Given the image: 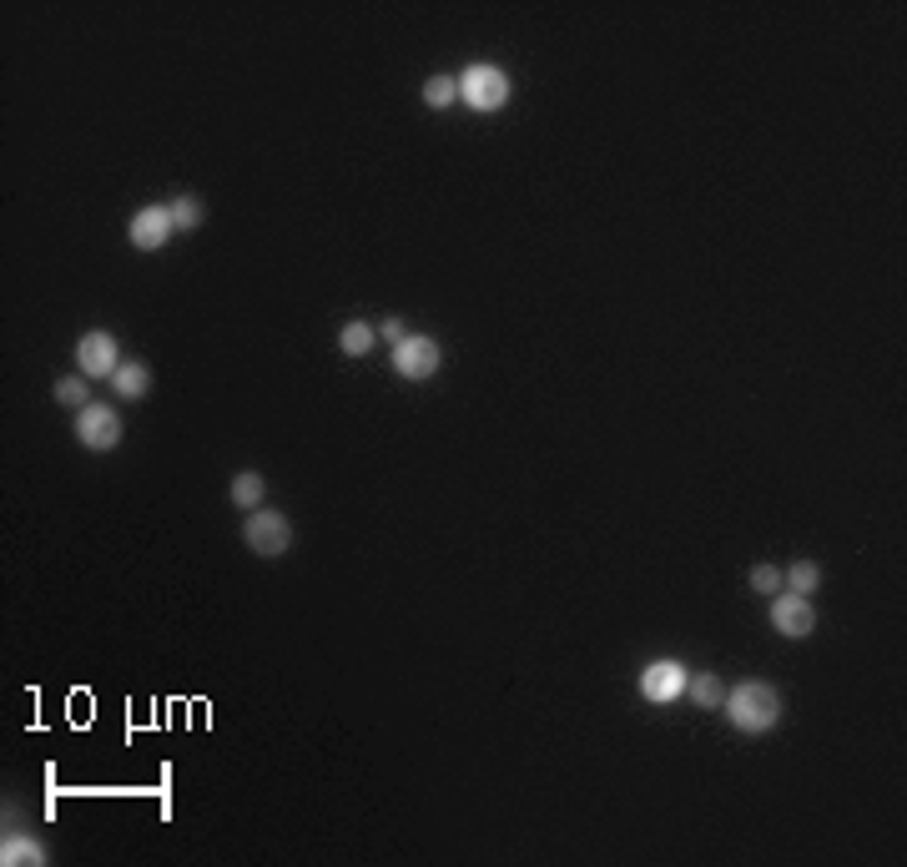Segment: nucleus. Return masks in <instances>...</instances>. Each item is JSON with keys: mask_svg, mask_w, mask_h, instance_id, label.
<instances>
[{"mask_svg": "<svg viewBox=\"0 0 907 867\" xmlns=\"http://www.w3.org/2000/svg\"><path fill=\"white\" fill-rule=\"evenodd\" d=\"M167 207H172V222H177V232H192V227H202V202H197V197H172Z\"/></svg>", "mask_w": 907, "mask_h": 867, "instance_id": "obj_19", "label": "nucleus"}, {"mask_svg": "<svg viewBox=\"0 0 907 867\" xmlns=\"http://www.w3.org/2000/svg\"><path fill=\"white\" fill-rule=\"evenodd\" d=\"M424 101L439 106V111L454 106V101H459V81H454V76H429V81H424Z\"/></svg>", "mask_w": 907, "mask_h": 867, "instance_id": "obj_16", "label": "nucleus"}, {"mask_svg": "<svg viewBox=\"0 0 907 867\" xmlns=\"http://www.w3.org/2000/svg\"><path fill=\"white\" fill-rule=\"evenodd\" d=\"M76 363H81L86 379H111L116 368H121V343H116L106 328L81 333V338H76Z\"/></svg>", "mask_w": 907, "mask_h": 867, "instance_id": "obj_6", "label": "nucleus"}, {"mask_svg": "<svg viewBox=\"0 0 907 867\" xmlns=\"http://www.w3.org/2000/svg\"><path fill=\"white\" fill-rule=\"evenodd\" d=\"M459 101H469L474 111H499L509 101V76L499 66H469L459 76Z\"/></svg>", "mask_w": 907, "mask_h": 867, "instance_id": "obj_3", "label": "nucleus"}, {"mask_svg": "<svg viewBox=\"0 0 907 867\" xmlns=\"http://www.w3.org/2000/svg\"><path fill=\"white\" fill-rule=\"evenodd\" d=\"M177 232L172 222V207H142L132 217V247H142V253H157V247H167Z\"/></svg>", "mask_w": 907, "mask_h": 867, "instance_id": "obj_9", "label": "nucleus"}, {"mask_svg": "<svg viewBox=\"0 0 907 867\" xmlns=\"http://www.w3.org/2000/svg\"><path fill=\"white\" fill-rule=\"evenodd\" d=\"M439 363H444V353H439V343L434 338H424V333H409L404 343H394V368L404 379H434L439 374Z\"/></svg>", "mask_w": 907, "mask_h": 867, "instance_id": "obj_7", "label": "nucleus"}, {"mask_svg": "<svg viewBox=\"0 0 907 867\" xmlns=\"http://www.w3.org/2000/svg\"><path fill=\"white\" fill-rule=\"evenodd\" d=\"M263 494H268V484H263V474H257V469H242L232 479V505L237 510H263Z\"/></svg>", "mask_w": 907, "mask_h": 867, "instance_id": "obj_12", "label": "nucleus"}, {"mask_svg": "<svg viewBox=\"0 0 907 867\" xmlns=\"http://www.w3.org/2000/svg\"><path fill=\"white\" fill-rule=\"evenodd\" d=\"M0 862H6V867H46V847L36 837L16 832V837L0 842Z\"/></svg>", "mask_w": 907, "mask_h": 867, "instance_id": "obj_10", "label": "nucleus"}, {"mask_svg": "<svg viewBox=\"0 0 907 867\" xmlns=\"http://www.w3.org/2000/svg\"><path fill=\"white\" fill-rule=\"evenodd\" d=\"M111 384H116V394H121V399H132V404H137V399H147V389H152V368L132 358V363H121L116 374H111Z\"/></svg>", "mask_w": 907, "mask_h": 867, "instance_id": "obj_11", "label": "nucleus"}, {"mask_svg": "<svg viewBox=\"0 0 907 867\" xmlns=\"http://www.w3.org/2000/svg\"><path fill=\"white\" fill-rule=\"evenodd\" d=\"M686 681H691V671L681 661H651V666L640 671V696L656 701V706H666V701L686 696Z\"/></svg>", "mask_w": 907, "mask_h": 867, "instance_id": "obj_8", "label": "nucleus"}, {"mask_svg": "<svg viewBox=\"0 0 907 867\" xmlns=\"http://www.w3.org/2000/svg\"><path fill=\"white\" fill-rule=\"evenodd\" d=\"M726 701V711H731V726L736 731H751V736H761V731H771L776 721H782V691L776 686H766V681H741L731 696H721Z\"/></svg>", "mask_w": 907, "mask_h": 867, "instance_id": "obj_1", "label": "nucleus"}, {"mask_svg": "<svg viewBox=\"0 0 907 867\" xmlns=\"http://www.w3.org/2000/svg\"><path fill=\"white\" fill-rule=\"evenodd\" d=\"M121 414L111 409V404H86V409H76V444L81 449H116L121 444Z\"/></svg>", "mask_w": 907, "mask_h": 867, "instance_id": "obj_4", "label": "nucleus"}, {"mask_svg": "<svg viewBox=\"0 0 907 867\" xmlns=\"http://www.w3.org/2000/svg\"><path fill=\"white\" fill-rule=\"evenodd\" d=\"M338 348H343L348 358H363V353H373V323H343V333H338Z\"/></svg>", "mask_w": 907, "mask_h": 867, "instance_id": "obj_13", "label": "nucleus"}, {"mask_svg": "<svg viewBox=\"0 0 907 867\" xmlns=\"http://www.w3.org/2000/svg\"><path fill=\"white\" fill-rule=\"evenodd\" d=\"M787 585H792L797 595H812V590L822 585V565H817V560H797V565L787 570Z\"/></svg>", "mask_w": 907, "mask_h": 867, "instance_id": "obj_17", "label": "nucleus"}, {"mask_svg": "<svg viewBox=\"0 0 907 867\" xmlns=\"http://www.w3.org/2000/svg\"><path fill=\"white\" fill-rule=\"evenodd\" d=\"M771 626H776V636H787V641H807V636L817 631V610H812V600L797 595V590L771 595Z\"/></svg>", "mask_w": 907, "mask_h": 867, "instance_id": "obj_5", "label": "nucleus"}, {"mask_svg": "<svg viewBox=\"0 0 907 867\" xmlns=\"http://www.w3.org/2000/svg\"><path fill=\"white\" fill-rule=\"evenodd\" d=\"M242 540L252 545V555L278 560V555H288V545H293V525H288V515H278V510H247Z\"/></svg>", "mask_w": 907, "mask_h": 867, "instance_id": "obj_2", "label": "nucleus"}, {"mask_svg": "<svg viewBox=\"0 0 907 867\" xmlns=\"http://www.w3.org/2000/svg\"><path fill=\"white\" fill-rule=\"evenodd\" d=\"M378 333H383V338H388V343H404V338H409V328H404V318H383V328H378Z\"/></svg>", "mask_w": 907, "mask_h": 867, "instance_id": "obj_20", "label": "nucleus"}, {"mask_svg": "<svg viewBox=\"0 0 907 867\" xmlns=\"http://www.w3.org/2000/svg\"><path fill=\"white\" fill-rule=\"evenodd\" d=\"M686 691L696 696V706H721V676H711V671H696L691 681H686Z\"/></svg>", "mask_w": 907, "mask_h": 867, "instance_id": "obj_15", "label": "nucleus"}, {"mask_svg": "<svg viewBox=\"0 0 907 867\" xmlns=\"http://www.w3.org/2000/svg\"><path fill=\"white\" fill-rule=\"evenodd\" d=\"M751 590H756V595H782V590H787V570L756 565V570H751Z\"/></svg>", "mask_w": 907, "mask_h": 867, "instance_id": "obj_18", "label": "nucleus"}, {"mask_svg": "<svg viewBox=\"0 0 907 867\" xmlns=\"http://www.w3.org/2000/svg\"><path fill=\"white\" fill-rule=\"evenodd\" d=\"M56 399H61L66 409H86V404H96V399H91V379H86V374H66V379L56 384Z\"/></svg>", "mask_w": 907, "mask_h": 867, "instance_id": "obj_14", "label": "nucleus"}]
</instances>
